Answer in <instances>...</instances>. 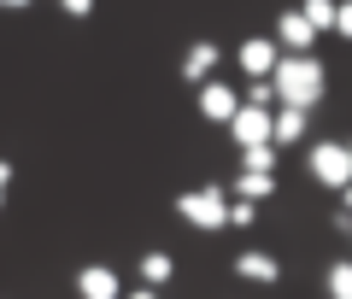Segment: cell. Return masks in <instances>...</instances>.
<instances>
[{
  "label": "cell",
  "mask_w": 352,
  "mask_h": 299,
  "mask_svg": "<svg viewBox=\"0 0 352 299\" xmlns=\"http://www.w3.org/2000/svg\"><path fill=\"white\" fill-rule=\"evenodd\" d=\"M0 6H30V0H0Z\"/></svg>",
  "instance_id": "24"
},
{
  "label": "cell",
  "mask_w": 352,
  "mask_h": 299,
  "mask_svg": "<svg viewBox=\"0 0 352 299\" xmlns=\"http://www.w3.org/2000/svg\"><path fill=\"white\" fill-rule=\"evenodd\" d=\"M276 59H282V47L270 36H247V41H241V65H247V76H270Z\"/></svg>",
  "instance_id": "6"
},
{
  "label": "cell",
  "mask_w": 352,
  "mask_h": 299,
  "mask_svg": "<svg viewBox=\"0 0 352 299\" xmlns=\"http://www.w3.org/2000/svg\"><path fill=\"white\" fill-rule=\"evenodd\" d=\"M212 65H217V41H194V47L182 53V76H188V82H206Z\"/></svg>",
  "instance_id": "11"
},
{
  "label": "cell",
  "mask_w": 352,
  "mask_h": 299,
  "mask_svg": "<svg viewBox=\"0 0 352 299\" xmlns=\"http://www.w3.org/2000/svg\"><path fill=\"white\" fill-rule=\"evenodd\" d=\"M270 82H276V106L311 112L317 100H323V59H311V53H282Z\"/></svg>",
  "instance_id": "1"
},
{
  "label": "cell",
  "mask_w": 352,
  "mask_h": 299,
  "mask_svg": "<svg viewBox=\"0 0 352 299\" xmlns=\"http://www.w3.org/2000/svg\"><path fill=\"white\" fill-rule=\"evenodd\" d=\"M124 299H159V294H153V287H141V294H124Z\"/></svg>",
  "instance_id": "22"
},
{
  "label": "cell",
  "mask_w": 352,
  "mask_h": 299,
  "mask_svg": "<svg viewBox=\"0 0 352 299\" xmlns=\"http://www.w3.org/2000/svg\"><path fill=\"white\" fill-rule=\"evenodd\" d=\"M335 12H340V0H305L300 6V18L311 30H335Z\"/></svg>",
  "instance_id": "14"
},
{
  "label": "cell",
  "mask_w": 352,
  "mask_h": 299,
  "mask_svg": "<svg viewBox=\"0 0 352 299\" xmlns=\"http://www.w3.org/2000/svg\"><path fill=\"white\" fill-rule=\"evenodd\" d=\"M176 276V264H170V252H141V282L147 287H159V282H170Z\"/></svg>",
  "instance_id": "13"
},
{
  "label": "cell",
  "mask_w": 352,
  "mask_h": 299,
  "mask_svg": "<svg viewBox=\"0 0 352 299\" xmlns=\"http://www.w3.org/2000/svg\"><path fill=\"white\" fill-rule=\"evenodd\" d=\"M300 135H305V112H300V106H282V112H270V141H276V147H294Z\"/></svg>",
  "instance_id": "9"
},
{
  "label": "cell",
  "mask_w": 352,
  "mask_h": 299,
  "mask_svg": "<svg viewBox=\"0 0 352 299\" xmlns=\"http://www.w3.org/2000/svg\"><path fill=\"white\" fill-rule=\"evenodd\" d=\"M346 153H352V141H346Z\"/></svg>",
  "instance_id": "25"
},
{
  "label": "cell",
  "mask_w": 352,
  "mask_h": 299,
  "mask_svg": "<svg viewBox=\"0 0 352 299\" xmlns=\"http://www.w3.org/2000/svg\"><path fill=\"white\" fill-rule=\"evenodd\" d=\"M176 212H182V223H194V229H223L229 223V194L223 188H188V194L176 199Z\"/></svg>",
  "instance_id": "2"
},
{
  "label": "cell",
  "mask_w": 352,
  "mask_h": 299,
  "mask_svg": "<svg viewBox=\"0 0 352 299\" xmlns=\"http://www.w3.org/2000/svg\"><path fill=\"white\" fill-rule=\"evenodd\" d=\"M329 299H352V258H340L329 270Z\"/></svg>",
  "instance_id": "16"
},
{
  "label": "cell",
  "mask_w": 352,
  "mask_h": 299,
  "mask_svg": "<svg viewBox=\"0 0 352 299\" xmlns=\"http://www.w3.org/2000/svg\"><path fill=\"white\" fill-rule=\"evenodd\" d=\"M247 106H264V112H270V106H276V82H270V76H252V88H247Z\"/></svg>",
  "instance_id": "17"
},
{
  "label": "cell",
  "mask_w": 352,
  "mask_h": 299,
  "mask_svg": "<svg viewBox=\"0 0 352 299\" xmlns=\"http://www.w3.org/2000/svg\"><path fill=\"white\" fill-rule=\"evenodd\" d=\"M229 135H235L241 147H264V141H270V112H264V106H247V100H241V112L229 118Z\"/></svg>",
  "instance_id": "4"
},
{
  "label": "cell",
  "mask_w": 352,
  "mask_h": 299,
  "mask_svg": "<svg viewBox=\"0 0 352 299\" xmlns=\"http://www.w3.org/2000/svg\"><path fill=\"white\" fill-rule=\"evenodd\" d=\"M241 170H270V176H276V141H264V147H241Z\"/></svg>",
  "instance_id": "15"
},
{
  "label": "cell",
  "mask_w": 352,
  "mask_h": 299,
  "mask_svg": "<svg viewBox=\"0 0 352 299\" xmlns=\"http://www.w3.org/2000/svg\"><path fill=\"white\" fill-rule=\"evenodd\" d=\"M311 41H317V30L305 24L300 12H282V18H276V47H288V53H311Z\"/></svg>",
  "instance_id": "7"
},
{
  "label": "cell",
  "mask_w": 352,
  "mask_h": 299,
  "mask_svg": "<svg viewBox=\"0 0 352 299\" xmlns=\"http://www.w3.org/2000/svg\"><path fill=\"white\" fill-rule=\"evenodd\" d=\"M235 276H247V282H276L282 264L270 252H235Z\"/></svg>",
  "instance_id": "10"
},
{
  "label": "cell",
  "mask_w": 352,
  "mask_h": 299,
  "mask_svg": "<svg viewBox=\"0 0 352 299\" xmlns=\"http://www.w3.org/2000/svg\"><path fill=\"white\" fill-rule=\"evenodd\" d=\"M6 182H12V159H0V199H6Z\"/></svg>",
  "instance_id": "21"
},
{
  "label": "cell",
  "mask_w": 352,
  "mask_h": 299,
  "mask_svg": "<svg viewBox=\"0 0 352 299\" xmlns=\"http://www.w3.org/2000/svg\"><path fill=\"white\" fill-rule=\"evenodd\" d=\"M241 112V94L229 82H206L200 88V118H212V124H229V118Z\"/></svg>",
  "instance_id": "5"
},
{
  "label": "cell",
  "mask_w": 352,
  "mask_h": 299,
  "mask_svg": "<svg viewBox=\"0 0 352 299\" xmlns=\"http://www.w3.org/2000/svg\"><path fill=\"white\" fill-rule=\"evenodd\" d=\"M270 194H276V176H270V170H241L235 199H252V206H258V199H270Z\"/></svg>",
  "instance_id": "12"
},
{
  "label": "cell",
  "mask_w": 352,
  "mask_h": 299,
  "mask_svg": "<svg viewBox=\"0 0 352 299\" xmlns=\"http://www.w3.org/2000/svg\"><path fill=\"white\" fill-rule=\"evenodd\" d=\"M311 176L323 188H346L352 182V153L340 147V141H317L311 147Z\"/></svg>",
  "instance_id": "3"
},
{
  "label": "cell",
  "mask_w": 352,
  "mask_h": 299,
  "mask_svg": "<svg viewBox=\"0 0 352 299\" xmlns=\"http://www.w3.org/2000/svg\"><path fill=\"white\" fill-rule=\"evenodd\" d=\"M76 294L82 299H124V287H118V276L106 270V264H88V270L76 276Z\"/></svg>",
  "instance_id": "8"
},
{
  "label": "cell",
  "mask_w": 352,
  "mask_h": 299,
  "mask_svg": "<svg viewBox=\"0 0 352 299\" xmlns=\"http://www.w3.org/2000/svg\"><path fill=\"white\" fill-rule=\"evenodd\" d=\"M59 12L65 18H88V12H94V0H59Z\"/></svg>",
  "instance_id": "20"
},
{
  "label": "cell",
  "mask_w": 352,
  "mask_h": 299,
  "mask_svg": "<svg viewBox=\"0 0 352 299\" xmlns=\"http://www.w3.org/2000/svg\"><path fill=\"white\" fill-rule=\"evenodd\" d=\"M335 36L352 41V0H340V12H335Z\"/></svg>",
  "instance_id": "19"
},
{
  "label": "cell",
  "mask_w": 352,
  "mask_h": 299,
  "mask_svg": "<svg viewBox=\"0 0 352 299\" xmlns=\"http://www.w3.org/2000/svg\"><path fill=\"white\" fill-rule=\"evenodd\" d=\"M252 217H258V206H252V199H235V206H229V223H241V229H247Z\"/></svg>",
  "instance_id": "18"
},
{
  "label": "cell",
  "mask_w": 352,
  "mask_h": 299,
  "mask_svg": "<svg viewBox=\"0 0 352 299\" xmlns=\"http://www.w3.org/2000/svg\"><path fill=\"white\" fill-rule=\"evenodd\" d=\"M340 199H346V212H352V182H346V188H340Z\"/></svg>",
  "instance_id": "23"
}]
</instances>
